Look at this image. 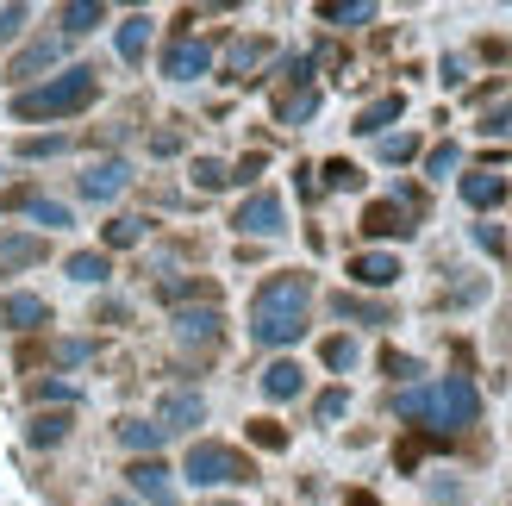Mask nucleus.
<instances>
[{
	"label": "nucleus",
	"instance_id": "nucleus-9",
	"mask_svg": "<svg viewBox=\"0 0 512 506\" xmlns=\"http://www.w3.org/2000/svg\"><path fill=\"white\" fill-rule=\"evenodd\" d=\"M219 332H225V313H219V307H200V313H175V338H182V344H194V350H207Z\"/></svg>",
	"mask_w": 512,
	"mask_h": 506
},
{
	"label": "nucleus",
	"instance_id": "nucleus-30",
	"mask_svg": "<svg viewBox=\"0 0 512 506\" xmlns=\"http://www.w3.org/2000/svg\"><path fill=\"white\" fill-rule=\"evenodd\" d=\"M344 407H350V394H344V388H325L313 413H319V425H331V419H344Z\"/></svg>",
	"mask_w": 512,
	"mask_h": 506
},
{
	"label": "nucleus",
	"instance_id": "nucleus-41",
	"mask_svg": "<svg viewBox=\"0 0 512 506\" xmlns=\"http://www.w3.org/2000/svg\"><path fill=\"white\" fill-rule=\"evenodd\" d=\"M381 363H388V375H419V363H413V357H394V350H388Z\"/></svg>",
	"mask_w": 512,
	"mask_h": 506
},
{
	"label": "nucleus",
	"instance_id": "nucleus-21",
	"mask_svg": "<svg viewBox=\"0 0 512 506\" xmlns=\"http://www.w3.org/2000/svg\"><path fill=\"white\" fill-rule=\"evenodd\" d=\"M69 425H75L69 413H38V419H32V432H25V438H32L38 450H50V444H63V438H69Z\"/></svg>",
	"mask_w": 512,
	"mask_h": 506
},
{
	"label": "nucleus",
	"instance_id": "nucleus-2",
	"mask_svg": "<svg viewBox=\"0 0 512 506\" xmlns=\"http://www.w3.org/2000/svg\"><path fill=\"white\" fill-rule=\"evenodd\" d=\"M394 413L413 419V425H438V432H463V425L481 419V394H475L469 375H444L431 388H406L394 400Z\"/></svg>",
	"mask_w": 512,
	"mask_h": 506
},
{
	"label": "nucleus",
	"instance_id": "nucleus-22",
	"mask_svg": "<svg viewBox=\"0 0 512 506\" xmlns=\"http://www.w3.org/2000/svg\"><path fill=\"white\" fill-rule=\"evenodd\" d=\"M144 44H150V19L132 13V19L119 25V57H125V63H138V57H144Z\"/></svg>",
	"mask_w": 512,
	"mask_h": 506
},
{
	"label": "nucleus",
	"instance_id": "nucleus-32",
	"mask_svg": "<svg viewBox=\"0 0 512 506\" xmlns=\"http://www.w3.org/2000/svg\"><path fill=\"white\" fill-rule=\"evenodd\" d=\"M456 163H463V150H456V144H438V150L425 157V175H450Z\"/></svg>",
	"mask_w": 512,
	"mask_h": 506
},
{
	"label": "nucleus",
	"instance_id": "nucleus-4",
	"mask_svg": "<svg viewBox=\"0 0 512 506\" xmlns=\"http://www.w3.org/2000/svg\"><path fill=\"white\" fill-rule=\"evenodd\" d=\"M182 475L194 488H244V482H256V463L244 457V450H232V444H194Z\"/></svg>",
	"mask_w": 512,
	"mask_h": 506
},
{
	"label": "nucleus",
	"instance_id": "nucleus-27",
	"mask_svg": "<svg viewBox=\"0 0 512 506\" xmlns=\"http://www.w3.org/2000/svg\"><path fill=\"white\" fill-rule=\"evenodd\" d=\"M319 19H331V25H369V19H375V0H350V7H319Z\"/></svg>",
	"mask_w": 512,
	"mask_h": 506
},
{
	"label": "nucleus",
	"instance_id": "nucleus-34",
	"mask_svg": "<svg viewBox=\"0 0 512 506\" xmlns=\"http://www.w3.org/2000/svg\"><path fill=\"white\" fill-rule=\"evenodd\" d=\"M57 150H69V138H25V144H19V157H32V163H38V157H57Z\"/></svg>",
	"mask_w": 512,
	"mask_h": 506
},
{
	"label": "nucleus",
	"instance_id": "nucleus-36",
	"mask_svg": "<svg viewBox=\"0 0 512 506\" xmlns=\"http://www.w3.org/2000/svg\"><path fill=\"white\" fill-rule=\"evenodd\" d=\"M250 438L263 444V450H281V444H288V432H281V425H269V419H256V425H250Z\"/></svg>",
	"mask_w": 512,
	"mask_h": 506
},
{
	"label": "nucleus",
	"instance_id": "nucleus-12",
	"mask_svg": "<svg viewBox=\"0 0 512 506\" xmlns=\"http://www.w3.org/2000/svg\"><path fill=\"white\" fill-rule=\"evenodd\" d=\"M200 419H207V400H200L194 388H182V394H169L163 400V432H188V425H200Z\"/></svg>",
	"mask_w": 512,
	"mask_h": 506
},
{
	"label": "nucleus",
	"instance_id": "nucleus-7",
	"mask_svg": "<svg viewBox=\"0 0 512 506\" xmlns=\"http://www.w3.org/2000/svg\"><path fill=\"white\" fill-rule=\"evenodd\" d=\"M363 232L369 238H413V207L406 200H375L363 213Z\"/></svg>",
	"mask_w": 512,
	"mask_h": 506
},
{
	"label": "nucleus",
	"instance_id": "nucleus-1",
	"mask_svg": "<svg viewBox=\"0 0 512 506\" xmlns=\"http://www.w3.org/2000/svg\"><path fill=\"white\" fill-rule=\"evenodd\" d=\"M306 307H313V282L306 275H275L250 300V338L269 344V350L306 338Z\"/></svg>",
	"mask_w": 512,
	"mask_h": 506
},
{
	"label": "nucleus",
	"instance_id": "nucleus-35",
	"mask_svg": "<svg viewBox=\"0 0 512 506\" xmlns=\"http://www.w3.org/2000/svg\"><path fill=\"white\" fill-rule=\"evenodd\" d=\"M44 257V238H13L7 244V263H38Z\"/></svg>",
	"mask_w": 512,
	"mask_h": 506
},
{
	"label": "nucleus",
	"instance_id": "nucleus-28",
	"mask_svg": "<svg viewBox=\"0 0 512 506\" xmlns=\"http://www.w3.org/2000/svg\"><path fill=\"white\" fill-rule=\"evenodd\" d=\"M144 238V219H107V250H132Z\"/></svg>",
	"mask_w": 512,
	"mask_h": 506
},
{
	"label": "nucleus",
	"instance_id": "nucleus-11",
	"mask_svg": "<svg viewBox=\"0 0 512 506\" xmlns=\"http://www.w3.org/2000/svg\"><path fill=\"white\" fill-rule=\"evenodd\" d=\"M350 275L363 288H394L400 282V263L388 257V250H363V257H350Z\"/></svg>",
	"mask_w": 512,
	"mask_h": 506
},
{
	"label": "nucleus",
	"instance_id": "nucleus-6",
	"mask_svg": "<svg viewBox=\"0 0 512 506\" xmlns=\"http://www.w3.org/2000/svg\"><path fill=\"white\" fill-rule=\"evenodd\" d=\"M213 69V44H200V38H175L163 50V75L169 82H194V75H207Z\"/></svg>",
	"mask_w": 512,
	"mask_h": 506
},
{
	"label": "nucleus",
	"instance_id": "nucleus-17",
	"mask_svg": "<svg viewBox=\"0 0 512 506\" xmlns=\"http://www.w3.org/2000/svg\"><path fill=\"white\" fill-rule=\"evenodd\" d=\"M269 50H275L269 38H238L232 50H225V75H238V82H244V75H250L256 63H263V57H269Z\"/></svg>",
	"mask_w": 512,
	"mask_h": 506
},
{
	"label": "nucleus",
	"instance_id": "nucleus-14",
	"mask_svg": "<svg viewBox=\"0 0 512 506\" xmlns=\"http://www.w3.org/2000/svg\"><path fill=\"white\" fill-rule=\"evenodd\" d=\"M300 388H306V369H300V363L281 357V363H269V369H263V394H269V400H294Z\"/></svg>",
	"mask_w": 512,
	"mask_h": 506
},
{
	"label": "nucleus",
	"instance_id": "nucleus-26",
	"mask_svg": "<svg viewBox=\"0 0 512 506\" xmlns=\"http://www.w3.org/2000/svg\"><path fill=\"white\" fill-rule=\"evenodd\" d=\"M69 275H75V282H107V257H100V250H75Z\"/></svg>",
	"mask_w": 512,
	"mask_h": 506
},
{
	"label": "nucleus",
	"instance_id": "nucleus-18",
	"mask_svg": "<svg viewBox=\"0 0 512 506\" xmlns=\"http://www.w3.org/2000/svg\"><path fill=\"white\" fill-rule=\"evenodd\" d=\"M406 113V100L400 94H388V100H375V107H363V113H356V132H363V138H375V132H388V125Z\"/></svg>",
	"mask_w": 512,
	"mask_h": 506
},
{
	"label": "nucleus",
	"instance_id": "nucleus-38",
	"mask_svg": "<svg viewBox=\"0 0 512 506\" xmlns=\"http://www.w3.org/2000/svg\"><path fill=\"white\" fill-rule=\"evenodd\" d=\"M319 107V94H294V100H281V119H306Z\"/></svg>",
	"mask_w": 512,
	"mask_h": 506
},
{
	"label": "nucleus",
	"instance_id": "nucleus-15",
	"mask_svg": "<svg viewBox=\"0 0 512 506\" xmlns=\"http://www.w3.org/2000/svg\"><path fill=\"white\" fill-rule=\"evenodd\" d=\"M463 200L488 213V207H500V200H506V182H500L494 169H475V175H463Z\"/></svg>",
	"mask_w": 512,
	"mask_h": 506
},
{
	"label": "nucleus",
	"instance_id": "nucleus-20",
	"mask_svg": "<svg viewBox=\"0 0 512 506\" xmlns=\"http://www.w3.org/2000/svg\"><path fill=\"white\" fill-rule=\"evenodd\" d=\"M100 19H107V7H100V0H69V7H63V32L82 38V32H94Z\"/></svg>",
	"mask_w": 512,
	"mask_h": 506
},
{
	"label": "nucleus",
	"instance_id": "nucleus-8",
	"mask_svg": "<svg viewBox=\"0 0 512 506\" xmlns=\"http://www.w3.org/2000/svg\"><path fill=\"white\" fill-rule=\"evenodd\" d=\"M125 482H132L150 506H175V482H169V469H163L157 457H138L132 469H125Z\"/></svg>",
	"mask_w": 512,
	"mask_h": 506
},
{
	"label": "nucleus",
	"instance_id": "nucleus-24",
	"mask_svg": "<svg viewBox=\"0 0 512 506\" xmlns=\"http://www.w3.org/2000/svg\"><path fill=\"white\" fill-rule=\"evenodd\" d=\"M19 213L38 219V225H69V207L63 200H44V194H19Z\"/></svg>",
	"mask_w": 512,
	"mask_h": 506
},
{
	"label": "nucleus",
	"instance_id": "nucleus-3",
	"mask_svg": "<svg viewBox=\"0 0 512 506\" xmlns=\"http://www.w3.org/2000/svg\"><path fill=\"white\" fill-rule=\"evenodd\" d=\"M100 94V82H94V69H63V75H50V82H38V88H19L13 94V113L19 119H69V113H82L88 100Z\"/></svg>",
	"mask_w": 512,
	"mask_h": 506
},
{
	"label": "nucleus",
	"instance_id": "nucleus-40",
	"mask_svg": "<svg viewBox=\"0 0 512 506\" xmlns=\"http://www.w3.org/2000/svg\"><path fill=\"white\" fill-rule=\"evenodd\" d=\"M475 238L488 244V250H506V232H500V225H475Z\"/></svg>",
	"mask_w": 512,
	"mask_h": 506
},
{
	"label": "nucleus",
	"instance_id": "nucleus-37",
	"mask_svg": "<svg viewBox=\"0 0 512 506\" xmlns=\"http://www.w3.org/2000/svg\"><path fill=\"white\" fill-rule=\"evenodd\" d=\"M25 32V7H0V44Z\"/></svg>",
	"mask_w": 512,
	"mask_h": 506
},
{
	"label": "nucleus",
	"instance_id": "nucleus-5",
	"mask_svg": "<svg viewBox=\"0 0 512 506\" xmlns=\"http://www.w3.org/2000/svg\"><path fill=\"white\" fill-rule=\"evenodd\" d=\"M232 225H238L244 238H275L281 225H288V213H281V194H250Z\"/></svg>",
	"mask_w": 512,
	"mask_h": 506
},
{
	"label": "nucleus",
	"instance_id": "nucleus-13",
	"mask_svg": "<svg viewBox=\"0 0 512 506\" xmlns=\"http://www.w3.org/2000/svg\"><path fill=\"white\" fill-rule=\"evenodd\" d=\"M0 319L19 325V332H38V325H50V307L38 294H7V300H0Z\"/></svg>",
	"mask_w": 512,
	"mask_h": 506
},
{
	"label": "nucleus",
	"instance_id": "nucleus-31",
	"mask_svg": "<svg viewBox=\"0 0 512 506\" xmlns=\"http://www.w3.org/2000/svg\"><path fill=\"white\" fill-rule=\"evenodd\" d=\"M325 182H331V188H363V169L338 157V163H325Z\"/></svg>",
	"mask_w": 512,
	"mask_h": 506
},
{
	"label": "nucleus",
	"instance_id": "nucleus-29",
	"mask_svg": "<svg viewBox=\"0 0 512 506\" xmlns=\"http://www.w3.org/2000/svg\"><path fill=\"white\" fill-rule=\"evenodd\" d=\"M194 182H200V188H225V182H232V169H225L219 157H200V163H194Z\"/></svg>",
	"mask_w": 512,
	"mask_h": 506
},
{
	"label": "nucleus",
	"instance_id": "nucleus-42",
	"mask_svg": "<svg viewBox=\"0 0 512 506\" xmlns=\"http://www.w3.org/2000/svg\"><path fill=\"white\" fill-rule=\"evenodd\" d=\"M488 132H500V138H512V107H506V113H488Z\"/></svg>",
	"mask_w": 512,
	"mask_h": 506
},
{
	"label": "nucleus",
	"instance_id": "nucleus-33",
	"mask_svg": "<svg viewBox=\"0 0 512 506\" xmlns=\"http://www.w3.org/2000/svg\"><path fill=\"white\" fill-rule=\"evenodd\" d=\"M319 357H325L331 369H350V363H356V344H350V338H325V350H319Z\"/></svg>",
	"mask_w": 512,
	"mask_h": 506
},
{
	"label": "nucleus",
	"instance_id": "nucleus-39",
	"mask_svg": "<svg viewBox=\"0 0 512 506\" xmlns=\"http://www.w3.org/2000/svg\"><path fill=\"white\" fill-rule=\"evenodd\" d=\"M413 138H381V157H388V163H406V157H413Z\"/></svg>",
	"mask_w": 512,
	"mask_h": 506
},
{
	"label": "nucleus",
	"instance_id": "nucleus-19",
	"mask_svg": "<svg viewBox=\"0 0 512 506\" xmlns=\"http://www.w3.org/2000/svg\"><path fill=\"white\" fill-rule=\"evenodd\" d=\"M25 400H50V407H75V382H63V375H38V382H25Z\"/></svg>",
	"mask_w": 512,
	"mask_h": 506
},
{
	"label": "nucleus",
	"instance_id": "nucleus-25",
	"mask_svg": "<svg viewBox=\"0 0 512 506\" xmlns=\"http://www.w3.org/2000/svg\"><path fill=\"white\" fill-rule=\"evenodd\" d=\"M331 313H338V319H369V325H388V313L369 307V300H356V294H331Z\"/></svg>",
	"mask_w": 512,
	"mask_h": 506
},
{
	"label": "nucleus",
	"instance_id": "nucleus-23",
	"mask_svg": "<svg viewBox=\"0 0 512 506\" xmlns=\"http://www.w3.org/2000/svg\"><path fill=\"white\" fill-rule=\"evenodd\" d=\"M57 50H63L57 38H38V44H25L19 57H13V75H38L44 63H57Z\"/></svg>",
	"mask_w": 512,
	"mask_h": 506
},
{
	"label": "nucleus",
	"instance_id": "nucleus-16",
	"mask_svg": "<svg viewBox=\"0 0 512 506\" xmlns=\"http://www.w3.org/2000/svg\"><path fill=\"white\" fill-rule=\"evenodd\" d=\"M119 438H125V450H138V457H157L169 432H163L157 419H125V425H119Z\"/></svg>",
	"mask_w": 512,
	"mask_h": 506
},
{
	"label": "nucleus",
	"instance_id": "nucleus-10",
	"mask_svg": "<svg viewBox=\"0 0 512 506\" xmlns=\"http://www.w3.org/2000/svg\"><path fill=\"white\" fill-rule=\"evenodd\" d=\"M125 182H132V169L107 157V163H94L82 175V200H113V194H125Z\"/></svg>",
	"mask_w": 512,
	"mask_h": 506
}]
</instances>
